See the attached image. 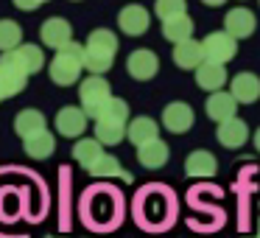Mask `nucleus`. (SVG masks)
I'll return each instance as SVG.
<instances>
[{
    "mask_svg": "<svg viewBox=\"0 0 260 238\" xmlns=\"http://www.w3.org/2000/svg\"><path fill=\"white\" fill-rule=\"evenodd\" d=\"M23 45V28L14 20H0V51H14Z\"/></svg>",
    "mask_w": 260,
    "mask_h": 238,
    "instance_id": "cd10ccee",
    "label": "nucleus"
},
{
    "mask_svg": "<svg viewBox=\"0 0 260 238\" xmlns=\"http://www.w3.org/2000/svg\"><path fill=\"white\" fill-rule=\"evenodd\" d=\"M235 109H238V101H235V96H232V93L218 90V93H213V96L207 98V115L213 121H218V124L235 118Z\"/></svg>",
    "mask_w": 260,
    "mask_h": 238,
    "instance_id": "4468645a",
    "label": "nucleus"
},
{
    "mask_svg": "<svg viewBox=\"0 0 260 238\" xmlns=\"http://www.w3.org/2000/svg\"><path fill=\"white\" fill-rule=\"evenodd\" d=\"M196 81L202 90H210V93H218L221 87L226 84V70L224 65H215V62H202L196 68Z\"/></svg>",
    "mask_w": 260,
    "mask_h": 238,
    "instance_id": "2eb2a0df",
    "label": "nucleus"
},
{
    "mask_svg": "<svg viewBox=\"0 0 260 238\" xmlns=\"http://www.w3.org/2000/svg\"><path fill=\"white\" fill-rule=\"evenodd\" d=\"M140 221L151 227H165L174 221V196L162 191V185H151L140 196Z\"/></svg>",
    "mask_w": 260,
    "mask_h": 238,
    "instance_id": "7ed1b4c3",
    "label": "nucleus"
},
{
    "mask_svg": "<svg viewBox=\"0 0 260 238\" xmlns=\"http://www.w3.org/2000/svg\"><path fill=\"white\" fill-rule=\"evenodd\" d=\"M101 118L104 121H118V124H126V118H129V104H126L123 98H112V101L104 107Z\"/></svg>",
    "mask_w": 260,
    "mask_h": 238,
    "instance_id": "c85d7f7f",
    "label": "nucleus"
},
{
    "mask_svg": "<svg viewBox=\"0 0 260 238\" xmlns=\"http://www.w3.org/2000/svg\"><path fill=\"white\" fill-rule=\"evenodd\" d=\"M101 154H104V148H101V143H98L95 137H81V140L73 146V157H76V163L84 165V168H90V165L95 163V160L101 157Z\"/></svg>",
    "mask_w": 260,
    "mask_h": 238,
    "instance_id": "bb28decb",
    "label": "nucleus"
},
{
    "mask_svg": "<svg viewBox=\"0 0 260 238\" xmlns=\"http://www.w3.org/2000/svg\"><path fill=\"white\" fill-rule=\"evenodd\" d=\"M162 37L168 42H174V45H179V42H185V40H193V20L187 17V14L165 20L162 23Z\"/></svg>",
    "mask_w": 260,
    "mask_h": 238,
    "instance_id": "4be33fe9",
    "label": "nucleus"
},
{
    "mask_svg": "<svg viewBox=\"0 0 260 238\" xmlns=\"http://www.w3.org/2000/svg\"><path fill=\"white\" fill-rule=\"evenodd\" d=\"M126 137H129L135 146H143V143H148V140H157L159 137V124L154 118H148V115H140V118H135L129 124Z\"/></svg>",
    "mask_w": 260,
    "mask_h": 238,
    "instance_id": "f3484780",
    "label": "nucleus"
},
{
    "mask_svg": "<svg viewBox=\"0 0 260 238\" xmlns=\"http://www.w3.org/2000/svg\"><path fill=\"white\" fill-rule=\"evenodd\" d=\"M0 101H6V98H3V93H0Z\"/></svg>",
    "mask_w": 260,
    "mask_h": 238,
    "instance_id": "f704fd0d",
    "label": "nucleus"
},
{
    "mask_svg": "<svg viewBox=\"0 0 260 238\" xmlns=\"http://www.w3.org/2000/svg\"><path fill=\"white\" fill-rule=\"evenodd\" d=\"M14 129H17V135L25 140V137H31V135L45 129V115H42L40 109H23V112L17 115V121H14Z\"/></svg>",
    "mask_w": 260,
    "mask_h": 238,
    "instance_id": "393cba45",
    "label": "nucleus"
},
{
    "mask_svg": "<svg viewBox=\"0 0 260 238\" xmlns=\"http://www.w3.org/2000/svg\"><path fill=\"white\" fill-rule=\"evenodd\" d=\"M154 12L159 14V20H171V17H179V14H185V0H157V6H154Z\"/></svg>",
    "mask_w": 260,
    "mask_h": 238,
    "instance_id": "c756f323",
    "label": "nucleus"
},
{
    "mask_svg": "<svg viewBox=\"0 0 260 238\" xmlns=\"http://www.w3.org/2000/svg\"><path fill=\"white\" fill-rule=\"evenodd\" d=\"M218 171V160L210 152H193L185 160V174L187 176H215Z\"/></svg>",
    "mask_w": 260,
    "mask_h": 238,
    "instance_id": "412c9836",
    "label": "nucleus"
},
{
    "mask_svg": "<svg viewBox=\"0 0 260 238\" xmlns=\"http://www.w3.org/2000/svg\"><path fill=\"white\" fill-rule=\"evenodd\" d=\"M42 42H45L48 48H64L68 42H73V28H70V23L68 20H62V17H51V20H45L42 23Z\"/></svg>",
    "mask_w": 260,
    "mask_h": 238,
    "instance_id": "9b49d317",
    "label": "nucleus"
},
{
    "mask_svg": "<svg viewBox=\"0 0 260 238\" xmlns=\"http://www.w3.org/2000/svg\"><path fill=\"white\" fill-rule=\"evenodd\" d=\"M81 70H84V48L76 45V42H68L64 48H59L53 62L48 65V73H51L53 84H59V87L76 84Z\"/></svg>",
    "mask_w": 260,
    "mask_h": 238,
    "instance_id": "f03ea898",
    "label": "nucleus"
},
{
    "mask_svg": "<svg viewBox=\"0 0 260 238\" xmlns=\"http://www.w3.org/2000/svg\"><path fill=\"white\" fill-rule=\"evenodd\" d=\"M246 238H260V221H257V230H254V235H246Z\"/></svg>",
    "mask_w": 260,
    "mask_h": 238,
    "instance_id": "72a5a7b5",
    "label": "nucleus"
},
{
    "mask_svg": "<svg viewBox=\"0 0 260 238\" xmlns=\"http://www.w3.org/2000/svg\"><path fill=\"white\" fill-rule=\"evenodd\" d=\"M25 84H28V76L23 70H17L14 65L0 62V93H3V98H12L17 93H23Z\"/></svg>",
    "mask_w": 260,
    "mask_h": 238,
    "instance_id": "dca6fc26",
    "label": "nucleus"
},
{
    "mask_svg": "<svg viewBox=\"0 0 260 238\" xmlns=\"http://www.w3.org/2000/svg\"><path fill=\"white\" fill-rule=\"evenodd\" d=\"M193 121H196L193 109L187 107V104H182V101H174V104H168V107L162 109V126L168 132H174V135L187 132L193 126Z\"/></svg>",
    "mask_w": 260,
    "mask_h": 238,
    "instance_id": "9d476101",
    "label": "nucleus"
},
{
    "mask_svg": "<svg viewBox=\"0 0 260 238\" xmlns=\"http://www.w3.org/2000/svg\"><path fill=\"white\" fill-rule=\"evenodd\" d=\"M230 93L238 104H254L260 98V79L254 73H238L230 84Z\"/></svg>",
    "mask_w": 260,
    "mask_h": 238,
    "instance_id": "f8f14e48",
    "label": "nucleus"
},
{
    "mask_svg": "<svg viewBox=\"0 0 260 238\" xmlns=\"http://www.w3.org/2000/svg\"><path fill=\"white\" fill-rule=\"evenodd\" d=\"M53 148H56V137H53L48 129H42V132H37V135L25 137V154H28V157H34V160L51 157Z\"/></svg>",
    "mask_w": 260,
    "mask_h": 238,
    "instance_id": "b1692460",
    "label": "nucleus"
},
{
    "mask_svg": "<svg viewBox=\"0 0 260 238\" xmlns=\"http://www.w3.org/2000/svg\"><path fill=\"white\" fill-rule=\"evenodd\" d=\"M126 135V124H118V121H104L98 118L95 124V140L104 143V146H118Z\"/></svg>",
    "mask_w": 260,
    "mask_h": 238,
    "instance_id": "a878e982",
    "label": "nucleus"
},
{
    "mask_svg": "<svg viewBox=\"0 0 260 238\" xmlns=\"http://www.w3.org/2000/svg\"><path fill=\"white\" fill-rule=\"evenodd\" d=\"M126 68H129V76L137 81H148L157 76L159 70V59L154 51H148V48H140V51H135L129 56V62H126Z\"/></svg>",
    "mask_w": 260,
    "mask_h": 238,
    "instance_id": "6e6552de",
    "label": "nucleus"
},
{
    "mask_svg": "<svg viewBox=\"0 0 260 238\" xmlns=\"http://www.w3.org/2000/svg\"><path fill=\"white\" fill-rule=\"evenodd\" d=\"M249 137V129L241 118H230L224 124H218V143H224L226 148H241Z\"/></svg>",
    "mask_w": 260,
    "mask_h": 238,
    "instance_id": "6ab92c4d",
    "label": "nucleus"
},
{
    "mask_svg": "<svg viewBox=\"0 0 260 238\" xmlns=\"http://www.w3.org/2000/svg\"><path fill=\"white\" fill-rule=\"evenodd\" d=\"M204 3H207V6H221L224 0H204Z\"/></svg>",
    "mask_w": 260,
    "mask_h": 238,
    "instance_id": "473e14b6",
    "label": "nucleus"
},
{
    "mask_svg": "<svg viewBox=\"0 0 260 238\" xmlns=\"http://www.w3.org/2000/svg\"><path fill=\"white\" fill-rule=\"evenodd\" d=\"M137 160H140L143 168H162L168 163V146L162 140H148L143 146H137Z\"/></svg>",
    "mask_w": 260,
    "mask_h": 238,
    "instance_id": "a211bd4d",
    "label": "nucleus"
},
{
    "mask_svg": "<svg viewBox=\"0 0 260 238\" xmlns=\"http://www.w3.org/2000/svg\"><path fill=\"white\" fill-rule=\"evenodd\" d=\"M81 109L87 112V118H101L104 107H107L109 101H112V90H109V81L104 79V76H87L84 81H81Z\"/></svg>",
    "mask_w": 260,
    "mask_h": 238,
    "instance_id": "20e7f679",
    "label": "nucleus"
},
{
    "mask_svg": "<svg viewBox=\"0 0 260 238\" xmlns=\"http://www.w3.org/2000/svg\"><path fill=\"white\" fill-rule=\"evenodd\" d=\"M174 62L179 65V68H185V70L199 68V65L204 62V48H202V42H196V40L179 42V45L174 48Z\"/></svg>",
    "mask_w": 260,
    "mask_h": 238,
    "instance_id": "aec40b11",
    "label": "nucleus"
},
{
    "mask_svg": "<svg viewBox=\"0 0 260 238\" xmlns=\"http://www.w3.org/2000/svg\"><path fill=\"white\" fill-rule=\"evenodd\" d=\"M53 126H56V132L64 137H81L87 129V112L79 107H62L56 115V121H53Z\"/></svg>",
    "mask_w": 260,
    "mask_h": 238,
    "instance_id": "1a4fd4ad",
    "label": "nucleus"
},
{
    "mask_svg": "<svg viewBox=\"0 0 260 238\" xmlns=\"http://www.w3.org/2000/svg\"><path fill=\"white\" fill-rule=\"evenodd\" d=\"M87 171H90L92 176H118V180H123V182H132V174L120 165L118 157H112V154H101Z\"/></svg>",
    "mask_w": 260,
    "mask_h": 238,
    "instance_id": "5701e85b",
    "label": "nucleus"
},
{
    "mask_svg": "<svg viewBox=\"0 0 260 238\" xmlns=\"http://www.w3.org/2000/svg\"><path fill=\"white\" fill-rule=\"evenodd\" d=\"M224 31L232 34L235 40H246V37H252L254 14L249 12V9H232V12L226 14V20H224Z\"/></svg>",
    "mask_w": 260,
    "mask_h": 238,
    "instance_id": "ddd939ff",
    "label": "nucleus"
},
{
    "mask_svg": "<svg viewBox=\"0 0 260 238\" xmlns=\"http://www.w3.org/2000/svg\"><path fill=\"white\" fill-rule=\"evenodd\" d=\"M254 148H257V152H260V129L254 132Z\"/></svg>",
    "mask_w": 260,
    "mask_h": 238,
    "instance_id": "2f4dec72",
    "label": "nucleus"
},
{
    "mask_svg": "<svg viewBox=\"0 0 260 238\" xmlns=\"http://www.w3.org/2000/svg\"><path fill=\"white\" fill-rule=\"evenodd\" d=\"M45 0H14V6L17 9H23V12H34L37 6H42Z\"/></svg>",
    "mask_w": 260,
    "mask_h": 238,
    "instance_id": "7c9ffc66",
    "label": "nucleus"
},
{
    "mask_svg": "<svg viewBox=\"0 0 260 238\" xmlns=\"http://www.w3.org/2000/svg\"><path fill=\"white\" fill-rule=\"evenodd\" d=\"M148 23H151V17H148V12L140 6V3H129V6H123V9H120V14H118L120 31H126L129 37L146 34Z\"/></svg>",
    "mask_w": 260,
    "mask_h": 238,
    "instance_id": "0eeeda50",
    "label": "nucleus"
},
{
    "mask_svg": "<svg viewBox=\"0 0 260 238\" xmlns=\"http://www.w3.org/2000/svg\"><path fill=\"white\" fill-rule=\"evenodd\" d=\"M204 48V62H215V65H226L232 56H235L238 45H235V37L226 34V31H215L210 34L207 40L202 42Z\"/></svg>",
    "mask_w": 260,
    "mask_h": 238,
    "instance_id": "39448f33",
    "label": "nucleus"
},
{
    "mask_svg": "<svg viewBox=\"0 0 260 238\" xmlns=\"http://www.w3.org/2000/svg\"><path fill=\"white\" fill-rule=\"evenodd\" d=\"M48 238H53V235H48Z\"/></svg>",
    "mask_w": 260,
    "mask_h": 238,
    "instance_id": "c9c22d12",
    "label": "nucleus"
},
{
    "mask_svg": "<svg viewBox=\"0 0 260 238\" xmlns=\"http://www.w3.org/2000/svg\"><path fill=\"white\" fill-rule=\"evenodd\" d=\"M0 62L14 65V68L23 70L25 76H31V73H37V70H42L45 56H42V51L37 45H20V48H14V51L3 53V56H0Z\"/></svg>",
    "mask_w": 260,
    "mask_h": 238,
    "instance_id": "423d86ee",
    "label": "nucleus"
},
{
    "mask_svg": "<svg viewBox=\"0 0 260 238\" xmlns=\"http://www.w3.org/2000/svg\"><path fill=\"white\" fill-rule=\"evenodd\" d=\"M115 53H118V37L107 28H95L84 45V68L92 76H101L112 68Z\"/></svg>",
    "mask_w": 260,
    "mask_h": 238,
    "instance_id": "f257e3e1",
    "label": "nucleus"
}]
</instances>
